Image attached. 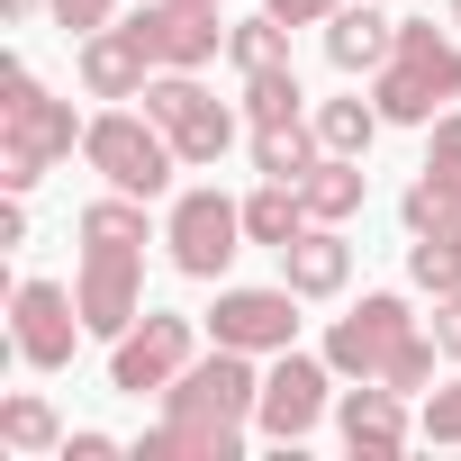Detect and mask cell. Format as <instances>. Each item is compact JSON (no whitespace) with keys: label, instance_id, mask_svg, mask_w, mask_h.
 <instances>
[{"label":"cell","instance_id":"obj_1","mask_svg":"<svg viewBox=\"0 0 461 461\" xmlns=\"http://www.w3.org/2000/svg\"><path fill=\"white\" fill-rule=\"evenodd\" d=\"M263 353L217 344L208 362H190L163 389V425L136 443V461H245V425L263 407Z\"/></svg>","mask_w":461,"mask_h":461},{"label":"cell","instance_id":"obj_2","mask_svg":"<svg viewBox=\"0 0 461 461\" xmlns=\"http://www.w3.org/2000/svg\"><path fill=\"white\" fill-rule=\"evenodd\" d=\"M0 91H10V100H0V190H37V181L82 145L91 118H73V100H55L28 64H10Z\"/></svg>","mask_w":461,"mask_h":461},{"label":"cell","instance_id":"obj_3","mask_svg":"<svg viewBox=\"0 0 461 461\" xmlns=\"http://www.w3.org/2000/svg\"><path fill=\"white\" fill-rule=\"evenodd\" d=\"M371 100L389 127H434L461 100V37H443L434 19H398V55L371 73Z\"/></svg>","mask_w":461,"mask_h":461},{"label":"cell","instance_id":"obj_4","mask_svg":"<svg viewBox=\"0 0 461 461\" xmlns=\"http://www.w3.org/2000/svg\"><path fill=\"white\" fill-rule=\"evenodd\" d=\"M82 163H91L109 190H127V199H163L172 172H181L172 136H163L145 109H100V118L82 127Z\"/></svg>","mask_w":461,"mask_h":461},{"label":"cell","instance_id":"obj_5","mask_svg":"<svg viewBox=\"0 0 461 461\" xmlns=\"http://www.w3.org/2000/svg\"><path fill=\"white\" fill-rule=\"evenodd\" d=\"M254 236H245V199L226 190H181L172 217H163V254L181 281H226V263H236Z\"/></svg>","mask_w":461,"mask_h":461},{"label":"cell","instance_id":"obj_6","mask_svg":"<svg viewBox=\"0 0 461 461\" xmlns=\"http://www.w3.org/2000/svg\"><path fill=\"white\" fill-rule=\"evenodd\" d=\"M145 118L172 136V154H181L190 172H208L226 145H236V109H226L199 73H154V82H145Z\"/></svg>","mask_w":461,"mask_h":461},{"label":"cell","instance_id":"obj_7","mask_svg":"<svg viewBox=\"0 0 461 461\" xmlns=\"http://www.w3.org/2000/svg\"><path fill=\"white\" fill-rule=\"evenodd\" d=\"M190 362H199V326L172 317V308H145V317L109 344V389H118V398H163Z\"/></svg>","mask_w":461,"mask_h":461},{"label":"cell","instance_id":"obj_8","mask_svg":"<svg viewBox=\"0 0 461 461\" xmlns=\"http://www.w3.org/2000/svg\"><path fill=\"white\" fill-rule=\"evenodd\" d=\"M73 299H82V326H91L100 344H118V335L145 317V245H91V236H82Z\"/></svg>","mask_w":461,"mask_h":461},{"label":"cell","instance_id":"obj_9","mask_svg":"<svg viewBox=\"0 0 461 461\" xmlns=\"http://www.w3.org/2000/svg\"><path fill=\"white\" fill-rule=\"evenodd\" d=\"M82 335H91V326H82V299H73L64 281H19V290H10V353H19L28 371H64Z\"/></svg>","mask_w":461,"mask_h":461},{"label":"cell","instance_id":"obj_10","mask_svg":"<svg viewBox=\"0 0 461 461\" xmlns=\"http://www.w3.org/2000/svg\"><path fill=\"white\" fill-rule=\"evenodd\" d=\"M344 371L326 362V353H272V371H263V407H254V425L272 434V443H308L317 434V416H326V389H335Z\"/></svg>","mask_w":461,"mask_h":461},{"label":"cell","instance_id":"obj_11","mask_svg":"<svg viewBox=\"0 0 461 461\" xmlns=\"http://www.w3.org/2000/svg\"><path fill=\"white\" fill-rule=\"evenodd\" d=\"M416 335V317H407V299L398 290H371L362 308H344L335 326H326V362L344 371V380H380L389 362H398V344Z\"/></svg>","mask_w":461,"mask_h":461},{"label":"cell","instance_id":"obj_12","mask_svg":"<svg viewBox=\"0 0 461 461\" xmlns=\"http://www.w3.org/2000/svg\"><path fill=\"white\" fill-rule=\"evenodd\" d=\"M208 335L217 344H236V353H290L299 344V290L281 281V290H217V308H208Z\"/></svg>","mask_w":461,"mask_h":461},{"label":"cell","instance_id":"obj_13","mask_svg":"<svg viewBox=\"0 0 461 461\" xmlns=\"http://www.w3.org/2000/svg\"><path fill=\"white\" fill-rule=\"evenodd\" d=\"M127 28L145 37L154 73H199V64L226 46V19H217V10H181V0H145Z\"/></svg>","mask_w":461,"mask_h":461},{"label":"cell","instance_id":"obj_14","mask_svg":"<svg viewBox=\"0 0 461 461\" xmlns=\"http://www.w3.org/2000/svg\"><path fill=\"white\" fill-rule=\"evenodd\" d=\"M335 425H344L353 452H407V443H416V416H407V398H398L389 380L344 389V398H335Z\"/></svg>","mask_w":461,"mask_h":461},{"label":"cell","instance_id":"obj_15","mask_svg":"<svg viewBox=\"0 0 461 461\" xmlns=\"http://www.w3.org/2000/svg\"><path fill=\"white\" fill-rule=\"evenodd\" d=\"M281 281H290L299 299H335V290L353 281V245H344V226H326V217H308L299 236L281 245Z\"/></svg>","mask_w":461,"mask_h":461},{"label":"cell","instance_id":"obj_16","mask_svg":"<svg viewBox=\"0 0 461 461\" xmlns=\"http://www.w3.org/2000/svg\"><path fill=\"white\" fill-rule=\"evenodd\" d=\"M389 55H398L389 0H344V10L326 19V64H335V73H380Z\"/></svg>","mask_w":461,"mask_h":461},{"label":"cell","instance_id":"obj_17","mask_svg":"<svg viewBox=\"0 0 461 461\" xmlns=\"http://www.w3.org/2000/svg\"><path fill=\"white\" fill-rule=\"evenodd\" d=\"M145 82H154V55H145L136 28L82 37V91H91V100H145Z\"/></svg>","mask_w":461,"mask_h":461},{"label":"cell","instance_id":"obj_18","mask_svg":"<svg viewBox=\"0 0 461 461\" xmlns=\"http://www.w3.org/2000/svg\"><path fill=\"white\" fill-rule=\"evenodd\" d=\"M299 190H308V217H326V226H344V217H353V208L371 199V172H362V154H317Z\"/></svg>","mask_w":461,"mask_h":461},{"label":"cell","instance_id":"obj_19","mask_svg":"<svg viewBox=\"0 0 461 461\" xmlns=\"http://www.w3.org/2000/svg\"><path fill=\"white\" fill-rule=\"evenodd\" d=\"M326 145H317V118H290V127H254V172L263 181H308V163H317Z\"/></svg>","mask_w":461,"mask_h":461},{"label":"cell","instance_id":"obj_20","mask_svg":"<svg viewBox=\"0 0 461 461\" xmlns=\"http://www.w3.org/2000/svg\"><path fill=\"white\" fill-rule=\"evenodd\" d=\"M299 226H308V190H299V181H263V190L245 199V236H254V245H272V254H281Z\"/></svg>","mask_w":461,"mask_h":461},{"label":"cell","instance_id":"obj_21","mask_svg":"<svg viewBox=\"0 0 461 461\" xmlns=\"http://www.w3.org/2000/svg\"><path fill=\"white\" fill-rule=\"evenodd\" d=\"M308 118H317V145H326V154H371V136L389 127L380 100H317Z\"/></svg>","mask_w":461,"mask_h":461},{"label":"cell","instance_id":"obj_22","mask_svg":"<svg viewBox=\"0 0 461 461\" xmlns=\"http://www.w3.org/2000/svg\"><path fill=\"white\" fill-rule=\"evenodd\" d=\"M0 443L37 461V452H64V425H55V407L37 389H19V398H0Z\"/></svg>","mask_w":461,"mask_h":461},{"label":"cell","instance_id":"obj_23","mask_svg":"<svg viewBox=\"0 0 461 461\" xmlns=\"http://www.w3.org/2000/svg\"><path fill=\"white\" fill-rule=\"evenodd\" d=\"M290 118H308V91H299V73H290V64H272V73H245V127H290Z\"/></svg>","mask_w":461,"mask_h":461},{"label":"cell","instance_id":"obj_24","mask_svg":"<svg viewBox=\"0 0 461 461\" xmlns=\"http://www.w3.org/2000/svg\"><path fill=\"white\" fill-rule=\"evenodd\" d=\"M226 55H236V73H272L290 64V19H226Z\"/></svg>","mask_w":461,"mask_h":461},{"label":"cell","instance_id":"obj_25","mask_svg":"<svg viewBox=\"0 0 461 461\" xmlns=\"http://www.w3.org/2000/svg\"><path fill=\"white\" fill-rule=\"evenodd\" d=\"M407 281H416L425 299L461 290V236H452V226H434V236H416V245H407Z\"/></svg>","mask_w":461,"mask_h":461},{"label":"cell","instance_id":"obj_26","mask_svg":"<svg viewBox=\"0 0 461 461\" xmlns=\"http://www.w3.org/2000/svg\"><path fill=\"white\" fill-rule=\"evenodd\" d=\"M82 236H91V245H145V199H127V190L91 199V208H82Z\"/></svg>","mask_w":461,"mask_h":461},{"label":"cell","instance_id":"obj_27","mask_svg":"<svg viewBox=\"0 0 461 461\" xmlns=\"http://www.w3.org/2000/svg\"><path fill=\"white\" fill-rule=\"evenodd\" d=\"M398 217H407V236H434V226H452V217H461V199H452L434 172H416V181H407V199H398Z\"/></svg>","mask_w":461,"mask_h":461},{"label":"cell","instance_id":"obj_28","mask_svg":"<svg viewBox=\"0 0 461 461\" xmlns=\"http://www.w3.org/2000/svg\"><path fill=\"white\" fill-rule=\"evenodd\" d=\"M434 353H443L434 335H407V344H398V362H389L380 380H389L398 398H425V389H434Z\"/></svg>","mask_w":461,"mask_h":461},{"label":"cell","instance_id":"obj_29","mask_svg":"<svg viewBox=\"0 0 461 461\" xmlns=\"http://www.w3.org/2000/svg\"><path fill=\"white\" fill-rule=\"evenodd\" d=\"M425 172L461 199V109H443V118H434V136H425Z\"/></svg>","mask_w":461,"mask_h":461},{"label":"cell","instance_id":"obj_30","mask_svg":"<svg viewBox=\"0 0 461 461\" xmlns=\"http://www.w3.org/2000/svg\"><path fill=\"white\" fill-rule=\"evenodd\" d=\"M416 434L425 443H461V380H443V389L416 398Z\"/></svg>","mask_w":461,"mask_h":461},{"label":"cell","instance_id":"obj_31","mask_svg":"<svg viewBox=\"0 0 461 461\" xmlns=\"http://www.w3.org/2000/svg\"><path fill=\"white\" fill-rule=\"evenodd\" d=\"M55 28L64 37H100V28H118V0H55Z\"/></svg>","mask_w":461,"mask_h":461},{"label":"cell","instance_id":"obj_32","mask_svg":"<svg viewBox=\"0 0 461 461\" xmlns=\"http://www.w3.org/2000/svg\"><path fill=\"white\" fill-rule=\"evenodd\" d=\"M434 344H443V362H461V290L434 299Z\"/></svg>","mask_w":461,"mask_h":461},{"label":"cell","instance_id":"obj_33","mask_svg":"<svg viewBox=\"0 0 461 461\" xmlns=\"http://www.w3.org/2000/svg\"><path fill=\"white\" fill-rule=\"evenodd\" d=\"M263 10H272V19H290V28H326L344 0H263Z\"/></svg>","mask_w":461,"mask_h":461},{"label":"cell","instance_id":"obj_34","mask_svg":"<svg viewBox=\"0 0 461 461\" xmlns=\"http://www.w3.org/2000/svg\"><path fill=\"white\" fill-rule=\"evenodd\" d=\"M19 245H28V190L0 199V254H19Z\"/></svg>","mask_w":461,"mask_h":461},{"label":"cell","instance_id":"obj_35","mask_svg":"<svg viewBox=\"0 0 461 461\" xmlns=\"http://www.w3.org/2000/svg\"><path fill=\"white\" fill-rule=\"evenodd\" d=\"M109 452H118V443H109V434H91V425H82V434H64V461H109Z\"/></svg>","mask_w":461,"mask_h":461},{"label":"cell","instance_id":"obj_36","mask_svg":"<svg viewBox=\"0 0 461 461\" xmlns=\"http://www.w3.org/2000/svg\"><path fill=\"white\" fill-rule=\"evenodd\" d=\"M37 10H55V0H0V19H10V28H28Z\"/></svg>","mask_w":461,"mask_h":461},{"label":"cell","instance_id":"obj_37","mask_svg":"<svg viewBox=\"0 0 461 461\" xmlns=\"http://www.w3.org/2000/svg\"><path fill=\"white\" fill-rule=\"evenodd\" d=\"M181 10H217V0H181Z\"/></svg>","mask_w":461,"mask_h":461},{"label":"cell","instance_id":"obj_38","mask_svg":"<svg viewBox=\"0 0 461 461\" xmlns=\"http://www.w3.org/2000/svg\"><path fill=\"white\" fill-rule=\"evenodd\" d=\"M452 28H461V0H452Z\"/></svg>","mask_w":461,"mask_h":461},{"label":"cell","instance_id":"obj_39","mask_svg":"<svg viewBox=\"0 0 461 461\" xmlns=\"http://www.w3.org/2000/svg\"><path fill=\"white\" fill-rule=\"evenodd\" d=\"M452 236H461V217H452Z\"/></svg>","mask_w":461,"mask_h":461}]
</instances>
